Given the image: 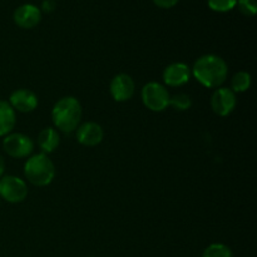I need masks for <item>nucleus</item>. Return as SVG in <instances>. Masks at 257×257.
<instances>
[{"instance_id":"13","label":"nucleus","mask_w":257,"mask_h":257,"mask_svg":"<svg viewBox=\"0 0 257 257\" xmlns=\"http://www.w3.org/2000/svg\"><path fill=\"white\" fill-rule=\"evenodd\" d=\"M38 146L42 148L43 152L45 153H50L53 152L54 150H57L58 146L60 143V137H59V133L55 128L52 127H48L44 128L39 132L38 135Z\"/></svg>"},{"instance_id":"14","label":"nucleus","mask_w":257,"mask_h":257,"mask_svg":"<svg viewBox=\"0 0 257 257\" xmlns=\"http://www.w3.org/2000/svg\"><path fill=\"white\" fill-rule=\"evenodd\" d=\"M17 117L15 110L5 100H0V136H7L14 130Z\"/></svg>"},{"instance_id":"10","label":"nucleus","mask_w":257,"mask_h":257,"mask_svg":"<svg viewBox=\"0 0 257 257\" xmlns=\"http://www.w3.org/2000/svg\"><path fill=\"white\" fill-rule=\"evenodd\" d=\"M163 82L170 87H181L190 80V67L185 63H172L163 70Z\"/></svg>"},{"instance_id":"17","label":"nucleus","mask_w":257,"mask_h":257,"mask_svg":"<svg viewBox=\"0 0 257 257\" xmlns=\"http://www.w3.org/2000/svg\"><path fill=\"white\" fill-rule=\"evenodd\" d=\"M202 257H232V251L223 243H212L203 251Z\"/></svg>"},{"instance_id":"3","label":"nucleus","mask_w":257,"mask_h":257,"mask_svg":"<svg viewBox=\"0 0 257 257\" xmlns=\"http://www.w3.org/2000/svg\"><path fill=\"white\" fill-rule=\"evenodd\" d=\"M24 173L32 185L44 187L52 183L55 176L54 163L45 153L32 156L24 165Z\"/></svg>"},{"instance_id":"18","label":"nucleus","mask_w":257,"mask_h":257,"mask_svg":"<svg viewBox=\"0 0 257 257\" xmlns=\"http://www.w3.org/2000/svg\"><path fill=\"white\" fill-rule=\"evenodd\" d=\"M208 7L213 10V12L218 13H226L232 10L237 4V0H207Z\"/></svg>"},{"instance_id":"21","label":"nucleus","mask_w":257,"mask_h":257,"mask_svg":"<svg viewBox=\"0 0 257 257\" xmlns=\"http://www.w3.org/2000/svg\"><path fill=\"white\" fill-rule=\"evenodd\" d=\"M42 9L45 13H52L55 9V2L54 0H43Z\"/></svg>"},{"instance_id":"5","label":"nucleus","mask_w":257,"mask_h":257,"mask_svg":"<svg viewBox=\"0 0 257 257\" xmlns=\"http://www.w3.org/2000/svg\"><path fill=\"white\" fill-rule=\"evenodd\" d=\"M28 188L24 181L15 176L0 178V197L9 203H19L27 198Z\"/></svg>"},{"instance_id":"11","label":"nucleus","mask_w":257,"mask_h":257,"mask_svg":"<svg viewBox=\"0 0 257 257\" xmlns=\"http://www.w3.org/2000/svg\"><path fill=\"white\" fill-rule=\"evenodd\" d=\"M9 103L14 110L30 113L38 107V97L29 89H18L10 94Z\"/></svg>"},{"instance_id":"15","label":"nucleus","mask_w":257,"mask_h":257,"mask_svg":"<svg viewBox=\"0 0 257 257\" xmlns=\"http://www.w3.org/2000/svg\"><path fill=\"white\" fill-rule=\"evenodd\" d=\"M251 82H252V79H251L250 73L242 70V72H238L233 75L230 89L233 93H243L250 89Z\"/></svg>"},{"instance_id":"6","label":"nucleus","mask_w":257,"mask_h":257,"mask_svg":"<svg viewBox=\"0 0 257 257\" xmlns=\"http://www.w3.org/2000/svg\"><path fill=\"white\" fill-rule=\"evenodd\" d=\"M3 150L14 158L28 157L34 150V142L23 133H9L3 140Z\"/></svg>"},{"instance_id":"22","label":"nucleus","mask_w":257,"mask_h":257,"mask_svg":"<svg viewBox=\"0 0 257 257\" xmlns=\"http://www.w3.org/2000/svg\"><path fill=\"white\" fill-rule=\"evenodd\" d=\"M4 168H5L4 158H3L2 155H0V178L3 177V173H4Z\"/></svg>"},{"instance_id":"9","label":"nucleus","mask_w":257,"mask_h":257,"mask_svg":"<svg viewBox=\"0 0 257 257\" xmlns=\"http://www.w3.org/2000/svg\"><path fill=\"white\" fill-rule=\"evenodd\" d=\"M14 23L20 28L30 29L37 27L42 20V12L38 7L33 4H23L15 9L13 14Z\"/></svg>"},{"instance_id":"19","label":"nucleus","mask_w":257,"mask_h":257,"mask_svg":"<svg viewBox=\"0 0 257 257\" xmlns=\"http://www.w3.org/2000/svg\"><path fill=\"white\" fill-rule=\"evenodd\" d=\"M238 10L246 17H253L257 12L256 0H237Z\"/></svg>"},{"instance_id":"8","label":"nucleus","mask_w":257,"mask_h":257,"mask_svg":"<svg viewBox=\"0 0 257 257\" xmlns=\"http://www.w3.org/2000/svg\"><path fill=\"white\" fill-rule=\"evenodd\" d=\"M136 85L131 75L118 74L110 82V94L115 102H127L135 94Z\"/></svg>"},{"instance_id":"20","label":"nucleus","mask_w":257,"mask_h":257,"mask_svg":"<svg viewBox=\"0 0 257 257\" xmlns=\"http://www.w3.org/2000/svg\"><path fill=\"white\" fill-rule=\"evenodd\" d=\"M157 7L163 8V9H170V8L175 7L176 4L178 3V0H153Z\"/></svg>"},{"instance_id":"4","label":"nucleus","mask_w":257,"mask_h":257,"mask_svg":"<svg viewBox=\"0 0 257 257\" xmlns=\"http://www.w3.org/2000/svg\"><path fill=\"white\" fill-rule=\"evenodd\" d=\"M142 102L152 112H163L170 107V93L162 84L157 82H150L142 88L141 92Z\"/></svg>"},{"instance_id":"1","label":"nucleus","mask_w":257,"mask_h":257,"mask_svg":"<svg viewBox=\"0 0 257 257\" xmlns=\"http://www.w3.org/2000/svg\"><path fill=\"white\" fill-rule=\"evenodd\" d=\"M193 77L206 88H218L227 79V63L215 54H206L196 60Z\"/></svg>"},{"instance_id":"16","label":"nucleus","mask_w":257,"mask_h":257,"mask_svg":"<svg viewBox=\"0 0 257 257\" xmlns=\"http://www.w3.org/2000/svg\"><path fill=\"white\" fill-rule=\"evenodd\" d=\"M170 105L175 108L178 112H185V110L190 109L191 105H192V99L188 94L185 93H178L175 94L173 97L170 98Z\"/></svg>"},{"instance_id":"12","label":"nucleus","mask_w":257,"mask_h":257,"mask_svg":"<svg viewBox=\"0 0 257 257\" xmlns=\"http://www.w3.org/2000/svg\"><path fill=\"white\" fill-rule=\"evenodd\" d=\"M104 137L103 128L95 122H87L78 127L77 141L85 147H94L99 145Z\"/></svg>"},{"instance_id":"7","label":"nucleus","mask_w":257,"mask_h":257,"mask_svg":"<svg viewBox=\"0 0 257 257\" xmlns=\"http://www.w3.org/2000/svg\"><path fill=\"white\" fill-rule=\"evenodd\" d=\"M236 104H237L236 93H233L230 88H218L211 98V107L213 112L220 117L230 115L235 110Z\"/></svg>"},{"instance_id":"2","label":"nucleus","mask_w":257,"mask_h":257,"mask_svg":"<svg viewBox=\"0 0 257 257\" xmlns=\"http://www.w3.org/2000/svg\"><path fill=\"white\" fill-rule=\"evenodd\" d=\"M83 109L79 100L74 97H64L58 100L52 110V119L55 127L64 133L75 131L82 120Z\"/></svg>"}]
</instances>
